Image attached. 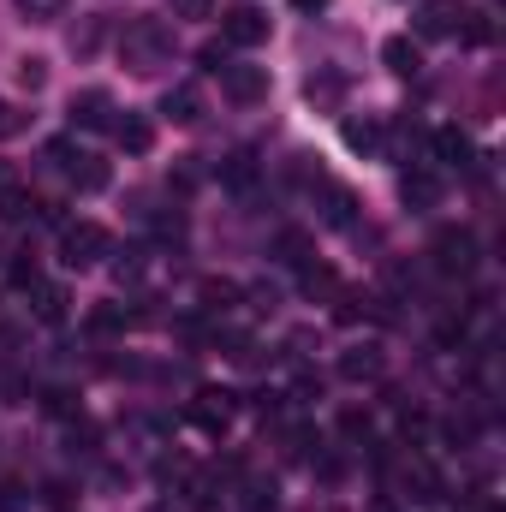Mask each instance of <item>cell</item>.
I'll return each mask as SVG.
<instances>
[{"label":"cell","mask_w":506,"mask_h":512,"mask_svg":"<svg viewBox=\"0 0 506 512\" xmlns=\"http://www.w3.org/2000/svg\"><path fill=\"white\" fill-rule=\"evenodd\" d=\"M120 60H126L137 78H155L161 66H173V30L161 18H137L126 36H120Z\"/></svg>","instance_id":"6da1fadb"},{"label":"cell","mask_w":506,"mask_h":512,"mask_svg":"<svg viewBox=\"0 0 506 512\" xmlns=\"http://www.w3.org/2000/svg\"><path fill=\"white\" fill-rule=\"evenodd\" d=\"M108 251H114L108 227H96V221H66L60 227V262L66 268H96Z\"/></svg>","instance_id":"7a4b0ae2"},{"label":"cell","mask_w":506,"mask_h":512,"mask_svg":"<svg viewBox=\"0 0 506 512\" xmlns=\"http://www.w3.org/2000/svg\"><path fill=\"white\" fill-rule=\"evenodd\" d=\"M429 256H435V274H447V280H471L477 274V239L465 227H441Z\"/></svg>","instance_id":"3957f363"},{"label":"cell","mask_w":506,"mask_h":512,"mask_svg":"<svg viewBox=\"0 0 506 512\" xmlns=\"http://www.w3.org/2000/svg\"><path fill=\"white\" fill-rule=\"evenodd\" d=\"M48 161H60L78 191H102V185H108V161H102V155H84L72 137H54V143H48Z\"/></svg>","instance_id":"277c9868"},{"label":"cell","mask_w":506,"mask_h":512,"mask_svg":"<svg viewBox=\"0 0 506 512\" xmlns=\"http://www.w3.org/2000/svg\"><path fill=\"white\" fill-rule=\"evenodd\" d=\"M185 417H191L203 435H227L233 417H239V393H227V387H197V399H191Z\"/></svg>","instance_id":"5b68a950"},{"label":"cell","mask_w":506,"mask_h":512,"mask_svg":"<svg viewBox=\"0 0 506 512\" xmlns=\"http://www.w3.org/2000/svg\"><path fill=\"white\" fill-rule=\"evenodd\" d=\"M215 78H221V96L239 102V108H256L268 96V66H251V60H227Z\"/></svg>","instance_id":"8992f818"},{"label":"cell","mask_w":506,"mask_h":512,"mask_svg":"<svg viewBox=\"0 0 506 512\" xmlns=\"http://www.w3.org/2000/svg\"><path fill=\"white\" fill-rule=\"evenodd\" d=\"M221 36H227L233 48H262V42H268V12H262V6H233V12L221 18Z\"/></svg>","instance_id":"52a82bcc"},{"label":"cell","mask_w":506,"mask_h":512,"mask_svg":"<svg viewBox=\"0 0 506 512\" xmlns=\"http://www.w3.org/2000/svg\"><path fill=\"white\" fill-rule=\"evenodd\" d=\"M72 126L78 131H108L114 126V96H108V90H84V96H72Z\"/></svg>","instance_id":"ba28073f"},{"label":"cell","mask_w":506,"mask_h":512,"mask_svg":"<svg viewBox=\"0 0 506 512\" xmlns=\"http://www.w3.org/2000/svg\"><path fill=\"white\" fill-rule=\"evenodd\" d=\"M161 114H167L173 126H197V120H203V90H197V84H173V90L161 96Z\"/></svg>","instance_id":"9c48e42d"},{"label":"cell","mask_w":506,"mask_h":512,"mask_svg":"<svg viewBox=\"0 0 506 512\" xmlns=\"http://www.w3.org/2000/svg\"><path fill=\"white\" fill-rule=\"evenodd\" d=\"M453 36H459L465 48H489V42H495V18H489V6H465V12L453 18Z\"/></svg>","instance_id":"30bf717a"},{"label":"cell","mask_w":506,"mask_h":512,"mask_svg":"<svg viewBox=\"0 0 506 512\" xmlns=\"http://www.w3.org/2000/svg\"><path fill=\"white\" fill-rule=\"evenodd\" d=\"M381 66H387L393 78H417V66H423V48H417L411 36H387V42H381Z\"/></svg>","instance_id":"8fae6325"},{"label":"cell","mask_w":506,"mask_h":512,"mask_svg":"<svg viewBox=\"0 0 506 512\" xmlns=\"http://www.w3.org/2000/svg\"><path fill=\"white\" fill-rule=\"evenodd\" d=\"M381 370H387L381 346H352V352H340V376H346V382H381Z\"/></svg>","instance_id":"7c38bea8"},{"label":"cell","mask_w":506,"mask_h":512,"mask_svg":"<svg viewBox=\"0 0 506 512\" xmlns=\"http://www.w3.org/2000/svg\"><path fill=\"white\" fill-rule=\"evenodd\" d=\"M399 197H405L411 209H435V203H441V179H435L429 167H411V173L399 179Z\"/></svg>","instance_id":"4fadbf2b"},{"label":"cell","mask_w":506,"mask_h":512,"mask_svg":"<svg viewBox=\"0 0 506 512\" xmlns=\"http://www.w3.org/2000/svg\"><path fill=\"white\" fill-rule=\"evenodd\" d=\"M42 215V203L24 191V185H0V227H24V221H36Z\"/></svg>","instance_id":"5bb4252c"},{"label":"cell","mask_w":506,"mask_h":512,"mask_svg":"<svg viewBox=\"0 0 506 512\" xmlns=\"http://www.w3.org/2000/svg\"><path fill=\"white\" fill-rule=\"evenodd\" d=\"M114 143H120L126 155H149V149H155V126H149L143 114H120V120H114Z\"/></svg>","instance_id":"9a60e30c"},{"label":"cell","mask_w":506,"mask_h":512,"mask_svg":"<svg viewBox=\"0 0 506 512\" xmlns=\"http://www.w3.org/2000/svg\"><path fill=\"white\" fill-rule=\"evenodd\" d=\"M429 143H435V155H441L447 167H465V161H471V137H465L459 126H435Z\"/></svg>","instance_id":"2e32d148"},{"label":"cell","mask_w":506,"mask_h":512,"mask_svg":"<svg viewBox=\"0 0 506 512\" xmlns=\"http://www.w3.org/2000/svg\"><path fill=\"white\" fill-rule=\"evenodd\" d=\"M453 18H459V0H429L417 12V30L423 36H453Z\"/></svg>","instance_id":"e0dca14e"},{"label":"cell","mask_w":506,"mask_h":512,"mask_svg":"<svg viewBox=\"0 0 506 512\" xmlns=\"http://www.w3.org/2000/svg\"><path fill=\"white\" fill-rule=\"evenodd\" d=\"M221 185H233V191H251V185H256V155H251V149H233V155L221 161Z\"/></svg>","instance_id":"ac0fdd59"},{"label":"cell","mask_w":506,"mask_h":512,"mask_svg":"<svg viewBox=\"0 0 506 512\" xmlns=\"http://www.w3.org/2000/svg\"><path fill=\"white\" fill-rule=\"evenodd\" d=\"M197 298H203V310H209V316H227V310L245 298V286H233V280H203V292H197Z\"/></svg>","instance_id":"d6986e66"},{"label":"cell","mask_w":506,"mask_h":512,"mask_svg":"<svg viewBox=\"0 0 506 512\" xmlns=\"http://www.w3.org/2000/svg\"><path fill=\"white\" fill-rule=\"evenodd\" d=\"M30 292H36V322L60 328V322H66V304H72V298H66V286H30Z\"/></svg>","instance_id":"ffe728a7"},{"label":"cell","mask_w":506,"mask_h":512,"mask_svg":"<svg viewBox=\"0 0 506 512\" xmlns=\"http://www.w3.org/2000/svg\"><path fill=\"white\" fill-rule=\"evenodd\" d=\"M340 137H346V149L376 155V149H381V120H346V126H340Z\"/></svg>","instance_id":"44dd1931"},{"label":"cell","mask_w":506,"mask_h":512,"mask_svg":"<svg viewBox=\"0 0 506 512\" xmlns=\"http://www.w3.org/2000/svg\"><path fill=\"white\" fill-rule=\"evenodd\" d=\"M322 203H328V209H322V215H328V227H352V209H358V203H352V191H346V185H322Z\"/></svg>","instance_id":"7402d4cb"},{"label":"cell","mask_w":506,"mask_h":512,"mask_svg":"<svg viewBox=\"0 0 506 512\" xmlns=\"http://www.w3.org/2000/svg\"><path fill=\"white\" fill-rule=\"evenodd\" d=\"M298 268H304V274H298V286H304V298H328V292L340 286L328 262H298Z\"/></svg>","instance_id":"603a6c76"},{"label":"cell","mask_w":506,"mask_h":512,"mask_svg":"<svg viewBox=\"0 0 506 512\" xmlns=\"http://www.w3.org/2000/svg\"><path fill=\"white\" fill-rule=\"evenodd\" d=\"M42 84H48V60H42V54H24V60H18V90L36 96Z\"/></svg>","instance_id":"cb8c5ba5"},{"label":"cell","mask_w":506,"mask_h":512,"mask_svg":"<svg viewBox=\"0 0 506 512\" xmlns=\"http://www.w3.org/2000/svg\"><path fill=\"white\" fill-rule=\"evenodd\" d=\"M126 328V310L120 304H96L90 310V334H120Z\"/></svg>","instance_id":"d4e9b609"},{"label":"cell","mask_w":506,"mask_h":512,"mask_svg":"<svg viewBox=\"0 0 506 512\" xmlns=\"http://www.w3.org/2000/svg\"><path fill=\"white\" fill-rule=\"evenodd\" d=\"M6 274H12V286H24V292H30V286H42L36 256H30V251H12V268H6Z\"/></svg>","instance_id":"484cf974"},{"label":"cell","mask_w":506,"mask_h":512,"mask_svg":"<svg viewBox=\"0 0 506 512\" xmlns=\"http://www.w3.org/2000/svg\"><path fill=\"white\" fill-rule=\"evenodd\" d=\"M340 435H352V441H370V411H340Z\"/></svg>","instance_id":"4316f807"},{"label":"cell","mask_w":506,"mask_h":512,"mask_svg":"<svg viewBox=\"0 0 506 512\" xmlns=\"http://www.w3.org/2000/svg\"><path fill=\"white\" fill-rule=\"evenodd\" d=\"M12 6H18L24 18H36V24H48V18H60V6H66V0H12Z\"/></svg>","instance_id":"83f0119b"},{"label":"cell","mask_w":506,"mask_h":512,"mask_svg":"<svg viewBox=\"0 0 506 512\" xmlns=\"http://www.w3.org/2000/svg\"><path fill=\"white\" fill-rule=\"evenodd\" d=\"M245 495H251V512H274V495H280V489H274V483H262V477H251V489H245Z\"/></svg>","instance_id":"f1b7e54d"},{"label":"cell","mask_w":506,"mask_h":512,"mask_svg":"<svg viewBox=\"0 0 506 512\" xmlns=\"http://www.w3.org/2000/svg\"><path fill=\"white\" fill-rule=\"evenodd\" d=\"M310 239H304V233H280V262H310Z\"/></svg>","instance_id":"f546056e"},{"label":"cell","mask_w":506,"mask_h":512,"mask_svg":"<svg viewBox=\"0 0 506 512\" xmlns=\"http://www.w3.org/2000/svg\"><path fill=\"white\" fill-rule=\"evenodd\" d=\"M24 126H30V114H24V108H12V102H0V137H18Z\"/></svg>","instance_id":"4dcf8cb0"},{"label":"cell","mask_w":506,"mask_h":512,"mask_svg":"<svg viewBox=\"0 0 506 512\" xmlns=\"http://www.w3.org/2000/svg\"><path fill=\"white\" fill-rule=\"evenodd\" d=\"M197 60H203V72H209V78H215V72H221V66H227V60H233V54H227V42H209V48H203V54H197Z\"/></svg>","instance_id":"1f68e13d"},{"label":"cell","mask_w":506,"mask_h":512,"mask_svg":"<svg viewBox=\"0 0 506 512\" xmlns=\"http://www.w3.org/2000/svg\"><path fill=\"white\" fill-rule=\"evenodd\" d=\"M42 411H54V417H72V393H66V387H48V393H42Z\"/></svg>","instance_id":"d6a6232c"},{"label":"cell","mask_w":506,"mask_h":512,"mask_svg":"<svg viewBox=\"0 0 506 512\" xmlns=\"http://www.w3.org/2000/svg\"><path fill=\"white\" fill-rule=\"evenodd\" d=\"M173 6V18H209L215 12V0H167Z\"/></svg>","instance_id":"836d02e7"},{"label":"cell","mask_w":506,"mask_h":512,"mask_svg":"<svg viewBox=\"0 0 506 512\" xmlns=\"http://www.w3.org/2000/svg\"><path fill=\"white\" fill-rule=\"evenodd\" d=\"M399 429H405V441H417V435L429 429V417H423V411H399Z\"/></svg>","instance_id":"e575fe53"},{"label":"cell","mask_w":506,"mask_h":512,"mask_svg":"<svg viewBox=\"0 0 506 512\" xmlns=\"http://www.w3.org/2000/svg\"><path fill=\"white\" fill-rule=\"evenodd\" d=\"M42 501H48V507H72V483H48V489H42Z\"/></svg>","instance_id":"d590c367"},{"label":"cell","mask_w":506,"mask_h":512,"mask_svg":"<svg viewBox=\"0 0 506 512\" xmlns=\"http://www.w3.org/2000/svg\"><path fill=\"white\" fill-rule=\"evenodd\" d=\"M18 495H24V489H12V483H6V489H0V512H18Z\"/></svg>","instance_id":"8d00e7d4"},{"label":"cell","mask_w":506,"mask_h":512,"mask_svg":"<svg viewBox=\"0 0 506 512\" xmlns=\"http://www.w3.org/2000/svg\"><path fill=\"white\" fill-rule=\"evenodd\" d=\"M322 6H328V0H292V12H304V18H316Z\"/></svg>","instance_id":"74e56055"}]
</instances>
